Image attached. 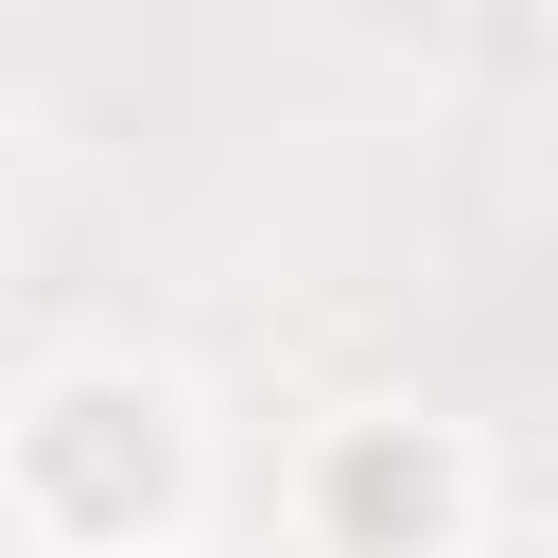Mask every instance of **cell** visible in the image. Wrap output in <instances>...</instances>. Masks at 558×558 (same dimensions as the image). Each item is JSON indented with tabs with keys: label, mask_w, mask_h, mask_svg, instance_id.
Listing matches in <instances>:
<instances>
[{
	"label": "cell",
	"mask_w": 558,
	"mask_h": 558,
	"mask_svg": "<svg viewBox=\"0 0 558 558\" xmlns=\"http://www.w3.org/2000/svg\"><path fill=\"white\" fill-rule=\"evenodd\" d=\"M349 523H366V541H401V523L436 541V523H453V453H436V436H366V453H349Z\"/></svg>",
	"instance_id": "obj_1"
}]
</instances>
